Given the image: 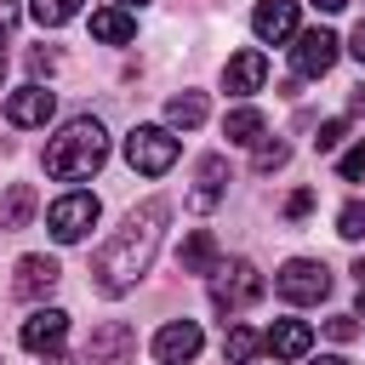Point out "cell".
I'll return each instance as SVG.
<instances>
[{
    "mask_svg": "<svg viewBox=\"0 0 365 365\" xmlns=\"http://www.w3.org/2000/svg\"><path fill=\"white\" fill-rule=\"evenodd\" d=\"M17 17H23V6H17V0H0V40L17 29Z\"/></svg>",
    "mask_w": 365,
    "mask_h": 365,
    "instance_id": "cell-30",
    "label": "cell"
},
{
    "mask_svg": "<svg viewBox=\"0 0 365 365\" xmlns=\"http://www.w3.org/2000/svg\"><path fill=\"white\" fill-rule=\"evenodd\" d=\"M125 160H131V171H143V177H165V171L177 165V137H171L165 125H131Z\"/></svg>",
    "mask_w": 365,
    "mask_h": 365,
    "instance_id": "cell-4",
    "label": "cell"
},
{
    "mask_svg": "<svg viewBox=\"0 0 365 365\" xmlns=\"http://www.w3.org/2000/svg\"><path fill=\"white\" fill-rule=\"evenodd\" d=\"M91 222H97V194H86V188H68V194H63V200H51V211H46V228H51V240H57V245L86 240V234H91Z\"/></svg>",
    "mask_w": 365,
    "mask_h": 365,
    "instance_id": "cell-6",
    "label": "cell"
},
{
    "mask_svg": "<svg viewBox=\"0 0 365 365\" xmlns=\"http://www.w3.org/2000/svg\"><path fill=\"white\" fill-rule=\"evenodd\" d=\"M120 6H143V0H120Z\"/></svg>",
    "mask_w": 365,
    "mask_h": 365,
    "instance_id": "cell-40",
    "label": "cell"
},
{
    "mask_svg": "<svg viewBox=\"0 0 365 365\" xmlns=\"http://www.w3.org/2000/svg\"><path fill=\"white\" fill-rule=\"evenodd\" d=\"M336 46H342V40H336L331 29H302L297 46H291V68H297V80H319V74H331Z\"/></svg>",
    "mask_w": 365,
    "mask_h": 365,
    "instance_id": "cell-8",
    "label": "cell"
},
{
    "mask_svg": "<svg viewBox=\"0 0 365 365\" xmlns=\"http://www.w3.org/2000/svg\"><path fill=\"white\" fill-rule=\"evenodd\" d=\"M262 297V274H257V262H245V257H234V262H217V274H211V308L217 314H245L251 302Z\"/></svg>",
    "mask_w": 365,
    "mask_h": 365,
    "instance_id": "cell-3",
    "label": "cell"
},
{
    "mask_svg": "<svg viewBox=\"0 0 365 365\" xmlns=\"http://www.w3.org/2000/svg\"><path fill=\"white\" fill-rule=\"evenodd\" d=\"M165 222H171V205H165V200H143V205H131L125 222H120V228L103 240V251L91 257V291H97V297H125V291L148 274Z\"/></svg>",
    "mask_w": 365,
    "mask_h": 365,
    "instance_id": "cell-1",
    "label": "cell"
},
{
    "mask_svg": "<svg viewBox=\"0 0 365 365\" xmlns=\"http://www.w3.org/2000/svg\"><path fill=\"white\" fill-rule=\"evenodd\" d=\"M274 291H279L285 302H297V308L325 302V297H331V268L314 262V257H291V262L274 274Z\"/></svg>",
    "mask_w": 365,
    "mask_h": 365,
    "instance_id": "cell-5",
    "label": "cell"
},
{
    "mask_svg": "<svg viewBox=\"0 0 365 365\" xmlns=\"http://www.w3.org/2000/svg\"><path fill=\"white\" fill-rule=\"evenodd\" d=\"M0 74H6V51H0Z\"/></svg>",
    "mask_w": 365,
    "mask_h": 365,
    "instance_id": "cell-39",
    "label": "cell"
},
{
    "mask_svg": "<svg viewBox=\"0 0 365 365\" xmlns=\"http://www.w3.org/2000/svg\"><path fill=\"white\" fill-rule=\"evenodd\" d=\"M51 63H57L51 51H29V68H34V74H51Z\"/></svg>",
    "mask_w": 365,
    "mask_h": 365,
    "instance_id": "cell-32",
    "label": "cell"
},
{
    "mask_svg": "<svg viewBox=\"0 0 365 365\" xmlns=\"http://www.w3.org/2000/svg\"><path fill=\"white\" fill-rule=\"evenodd\" d=\"M57 279H63V268H57L51 257H40V251H34V257H23V262H17V279H11V291H17L23 302H34V297H46Z\"/></svg>",
    "mask_w": 365,
    "mask_h": 365,
    "instance_id": "cell-14",
    "label": "cell"
},
{
    "mask_svg": "<svg viewBox=\"0 0 365 365\" xmlns=\"http://www.w3.org/2000/svg\"><path fill=\"white\" fill-rule=\"evenodd\" d=\"M336 171H342V182H359V177H365V143H354V148L336 160Z\"/></svg>",
    "mask_w": 365,
    "mask_h": 365,
    "instance_id": "cell-27",
    "label": "cell"
},
{
    "mask_svg": "<svg viewBox=\"0 0 365 365\" xmlns=\"http://www.w3.org/2000/svg\"><path fill=\"white\" fill-rule=\"evenodd\" d=\"M354 279H359V285H365V257H359V262H354Z\"/></svg>",
    "mask_w": 365,
    "mask_h": 365,
    "instance_id": "cell-37",
    "label": "cell"
},
{
    "mask_svg": "<svg viewBox=\"0 0 365 365\" xmlns=\"http://www.w3.org/2000/svg\"><path fill=\"white\" fill-rule=\"evenodd\" d=\"M103 160H108V131H103L91 114L68 120V125L46 143V154H40L46 177H57V182H80V177H91Z\"/></svg>",
    "mask_w": 365,
    "mask_h": 365,
    "instance_id": "cell-2",
    "label": "cell"
},
{
    "mask_svg": "<svg viewBox=\"0 0 365 365\" xmlns=\"http://www.w3.org/2000/svg\"><path fill=\"white\" fill-rule=\"evenodd\" d=\"M325 336H331V342H354V336H359V319H354V314H336V319H325Z\"/></svg>",
    "mask_w": 365,
    "mask_h": 365,
    "instance_id": "cell-28",
    "label": "cell"
},
{
    "mask_svg": "<svg viewBox=\"0 0 365 365\" xmlns=\"http://www.w3.org/2000/svg\"><path fill=\"white\" fill-rule=\"evenodd\" d=\"M348 51H354V57H359V63H365V17H359V23H354V34H348Z\"/></svg>",
    "mask_w": 365,
    "mask_h": 365,
    "instance_id": "cell-31",
    "label": "cell"
},
{
    "mask_svg": "<svg viewBox=\"0 0 365 365\" xmlns=\"http://www.w3.org/2000/svg\"><path fill=\"white\" fill-rule=\"evenodd\" d=\"M336 234H342V240H365V200H348V205L336 211Z\"/></svg>",
    "mask_w": 365,
    "mask_h": 365,
    "instance_id": "cell-24",
    "label": "cell"
},
{
    "mask_svg": "<svg viewBox=\"0 0 365 365\" xmlns=\"http://www.w3.org/2000/svg\"><path fill=\"white\" fill-rule=\"evenodd\" d=\"M137 359V325L131 319H103L86 336V365H131Z\"/></svg>",
    "mask_w": 365,
    "mask_h": 365,
    "instance_id": "cell-7",
    "label": "cell"
},
{
    "mask_svg": "<svg viewBox=\"0 0 365 365\" xmlns=\"http://www.w3.org/2000/svg\"><path fill=\"white\" fill-rule=\"evenodd\" d=\"M354 319H365V285H359V308H354Z\"/></svg>",
    "mask_w": 365,
    "mask_h": 365,
    "instance_id": "cell-38",
    "label": "cell"
},
{
    "mask_svg": "<svg viewBox=\"0 0 365 365\" xmlns=\"http://www.w3.org/2000/svg\"><path fill=\"white\" fill-rule=\"evenodd\" d=\"M222 188H228V160H222V154H205V160H200V188L188 194V205H194V211H211V205L222 200Z\"/></svg>",
    "mask_w": 365,
    "mask_h": 365,
    "instance_id": "cell-16",
    "label": "cell"
},
{
    "mask_svg": "<svg viewBox=\"0 0 365 365\" xmlns=\"http://www.w3.org/2000/svg\"><path fill=\"white\" fill-rule=\"evenodd\" d=\"M348 108H354V114H365V86H354V97H348Z\"/></svg>",
    "mask_w": 365,
    "mask_h": 365,
    "instance_id": "cell-33",
    "label": "cell"
},
{
    "mask_svg": "<svg viewBox=\"0 0 365 365\" xmlns=\"http://www.w3.org/2000/svg\"><path fill=\"white\" fill-rule=\"evenodd\" d=\"M222 137L228 143H257L262 137V114L257 108H228L222 114Z\"/></svg>",
    "mask_w": 365,
    "mask_h": 365,
    "instance_id": "cell-22",
    "label": "cell"
},
{
    "mask_svg": "<svg viewBox=\"0 0 365 365\" xmlns=\"http://www.w3.org/2000/svg\"><path fill=\"white\" fill-rule=\"evenodd\" d=\"M91 34H97L103 46H125V40L137 34V23H131L120 6H108V11H91Z\"/></svg>",
    "mask_w": 365,
    "mask_h": 365,
    "instance_id": "cell-20",
    "label": "cell"
},
{
    "mask_svg": "<svg viewBox=\"0 0 365 365\" xmlns=\"http://www.w3.org/2000/svg\"><path fill=\"white\" fill-rule=\"evenodd\" d=\"M262 80H268V57L262 51H240L222 68V91L228 97H251V91H262Z\"/></svg>",
    "mask_w": 365,
    "mask_h": 365,
    "instance_id": "cell-12",
    "label": "cell"
},
{
    "mask_svg": "<svg viewBox=\"0 0 365 365\" xmlns=\"http://www.w3.org/2000/svg\"><path fill=\"white\" fill-rule=\"evenodd\" d=\"M29 217H34V182H11V188L0 194V234L29 228Z\"/></svg>",
    "mask_w": 365,
    "mask_h": 365,
    "instance_id": "cell-17",
    "label": "cell"
},
{
    "mask_svg": "<svg viewBox=\"0 0 365 365\" xmlns=\"http://www.w3.org/2000/svg\"><path fill=\"white\" fill-rule=\"evenodd\" d=\"M205 91H177L171 103H165V120L177 125V131H194V125H205Z\"/></svg>",
    "mask_w": 365,
    "mask_h": 365,
    "instance_id": "cell-19",
    "label": "cell"
},
{
    "mask_svg": "<svg viewBox=\"0 0 365 365\" xmlns=\"http://www.w3.org/2000/svg\"><path fill=\"white\" fill-rule=\"evenodd\" d=\"M51 108H57V97H51L46 86H23V91H11V97H6V120H11V125H23V131H29V125H46V120H51Z\"/></svg>",
    "mask_w": 365,
    "mask_h": 365,
    "instance_id": "cell-13",
    "label": "cell"
},
{
    "mask_svg": "<svg viewBox=\"0 0 365 365\" xmlns=\"http://www.w3.org/2000/svg\"><path fill=\"white\" fill-rule=\"evenodd\" d=\"M177 268H182V274H217V240H211L205 228H194V234L182 240V251H177Z\"/></svg>",
    "mask_w": 365,
    "mask_h": 365,
    "instance_id": "cell-18",
    "label": "cell"
},
{
    "mask_svg": "<svg viewBox=\"0 0 365 365\" xmlns=\"http://www.w3.org/2000/svg\"><path fill=\"white\" fill-rule=\"evenodd\" d=\"M257 348H262V336H257L251 325H228V336H222V365H251Z\"/></svg>",
    "mask_w": 365,
    "mask_h": 365,
    "instance_id": "cell-21",
    "label": "cell"
},
{
    "mask_svg": "<svg viewBox=\"0 0 365 365\" xmlns=\"http://www.w3.org/2000/svg\"><path fill=\"white\" fill-rule=\"evenodd\" d=\"M285 160H291V148L274 137V143H262V148H257V160H251V165H257V171H279Z\"/></svg>",
    "mask_w": 365,
    "mask_h": 365,
    "instance_id": "cell-26",
    "label": "cell"
},
{
    "mask_svg": "<svg viewBox=\"0 0 365 365\" xmlns=\"http://www.w3.org/2000/svg\"><path fill=\"white\" fill-rule=\"evenodd\" d=\"M46 365H74V359L68 354H46Z\"/></svg>",
    "mask_w": 365,
    "mask_h": 365,
    "instance_id": "cell-35",
    "label": "cell"
},
{
    "mask_svg": "<svg viewBox=\"0 0 365 365\" xmlns=\"http://www.w3.org/2000/svg\"><path fill=\"white\" fill-rule=\"evenodd\" d=\"M308 211H314V194H308V188H297V194L285 200V217H308Z\"/></svg>",
    "mask_w": 365,
    "mask_h": 365,
    "instance_id": "cell-29",
    "label": "cell"
},
{
    "mask_svg": "<svg viewBox=\"0 0 365 365\" xmlns=\"http://www.w3.org/2000/svg\"><path fill=\"white\" fill-rule=\"evenodd\" d=\"M314 6H319V11H342L348 0H314Z\"/></svg>",
    "mask_w": 365,
    "mask_h": 365,
    "instance_id": "cell-34",
    "label": "cell"
},
{
    "mask_svg": "<svg viewBox=\"0 0 365 365\" xmlns=\"http://www.w3.org/2000/svg\"><path fill=\"white\" fill-rule=\"evenodd\" d=\"M63 336H68V314H63V308H34V314L23 319V331H17V342H23L29 354H57Z\"/></svg>",
    "mask_w": 365,
    "mask_h": 365,
    "instance_id": "cell-10",
    "label": "cell"
},
{
    "mask_svg": "<svg viewBox=\"0 0 365 365\" xmlns=\"http://www.w3.org/2000/svg\"><path fill=\"white\" fill-rule=\"evenodd\" d=\"M314 365H348V359H342V354H325V359H314Z\"/></svg>",
    "mask_w": 365,
    "mask_h": 365,
    "instance_id": "cell-36",
    "label": "cell"
},
{
    "mask_svg": "<svg viewBox=\"0 0 365 365\" xmlns=\"http://www.w3.org/2000/svg\"><path fill=\"white\" fill-rule=\"evenodd\" d=\"M262 348H268L274 359H302V354L314 348V331H308V319H274L268 336H262Z\"/></svg>",
    "mask_w": 365,
    "mask_h": 365,
    "instance_id": "cell-15",
    "label": "cell"
},
{
    "mask_svg": "<svg viewBox=\"0 0 365 365\" xmlns=\"http://www.w3.org/2000/svg\"><path fill=\"white\" fill-rule=\"evenodd\" d=\"M200 342H205V331H200L194 319H165L160 336H154V359H160V365H188V359L200 354Z\"/></svg>",
    "mask_w": 365,
    "mask_h": 365,
    "instance_id": "cell-9",
    "label": "cell"
},
{
    "mask_svg": "<svg viewBox=\"0 0 365 365\" xmlns=\"http://www.w3.org/2000/svg\"><path fill=\"white\" fill-rule=\"evenodd\" d=\"M29 11H34L40 29H57V23H68L80 11V0H29Z\"/></svg>",
    "mask_w": 365,
    "mask_h": 365,
    "instance_id": "cell-23",
    "label": "cell"
},
{
    "mask_svg": "<svg viewBox=\"0 0 365 365\" xmlns=\"http://www.w3.org/2000/svg\"><path fill=\"white\" fill-rule=\"evenodd\" d=\"M251 34H257L262 46L291 40V34H297V0H257V11H251Z\"/></svg>",
    "mask_w": 365,
    "mask_h": 365,
    "instance_id": "cell-11",
    "label": "cell"
},
{
    "mask_svg": "<svg viewBox=\"0 0 365 365\" xmlns=\"http://www.w3.org/2000/svg\"><path fill=\"white\" fill-rule=\"evenodd\" d=\"M342 137H348V120H325V125H319V137H314V148H319V154H336V148H342Z\"/></svg>",
    "mask_w": 365,
    "mask_h": 365,
    "instance_id": "cell-25",
    "label": "cell"
}]
</instances>
